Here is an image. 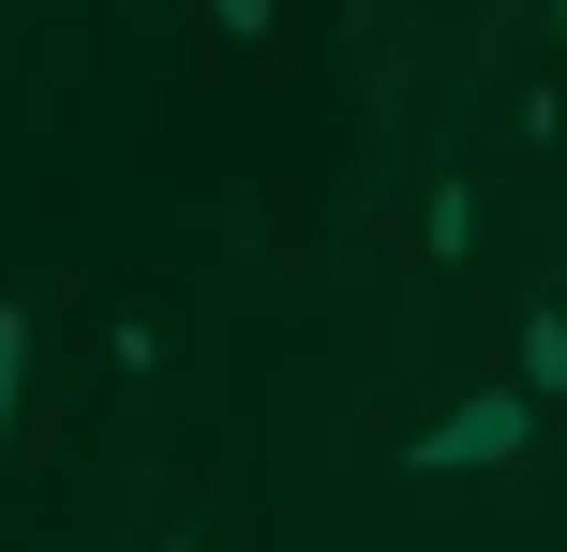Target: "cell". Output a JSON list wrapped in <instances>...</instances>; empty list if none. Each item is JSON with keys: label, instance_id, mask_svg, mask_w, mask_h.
<instances>
[{"label": "cell", "instance_id": "3", "mask_svg": "<svg viewBox=\"0 0 567 552\" xmlns=\"http://www.w3.org/2000/svg\"><path fill=\"white\" fill-rule=\"evenodd\" d=\"M523 388H538V404H567V314H553V299L523 314Z\"/></svg>", "mask_w": 567, "mask_h": 552}, {"label": "cell", "instance_id": "2", "mask_svg": "<svg viewBox=\"0 0 567 552\" xmlns=\"http://www.w3.org/2000/svg\"><path fill=\"white\" fill-rule=\"evenodd\" d=\"M419 254H478V195H463V179H433V195H419Z\"/></svg>", "mask_w": 567, "mask_h": 552}, {"label": "cell", "instance_id": "6", "mask_svg": "<svg viewBox=\"0 0 567 552\" xmlns=\"http://www.w3.org/2000/svg\"><path fill=\"white\" fill-rule=\"evenodd\" d=\"M553 45H567V0H553Z\"/></svg>", "mask_w": 567, "mask_h": 552}, {"label": "cell", "instance_id": "5", "mask_svg": "<svg viewBox=\"0 0 567 552\" xmlns=\"http://www.w3.org/2000/svg\"><path fill=\"white\" fill-rule=\"evenodd\" d=\"M209 30H225V45H239V60H255V45H269V30H284V0H209Z\"/></svg>", "mask_w": 567, "mask_h": 552}, {"label": "cell", "instance_id": "4", "mask_svg": "<svg viewBox=\"0 0 567 552\" xmlns=\"http://www.w3.org/2000/svg\"><path fill=\"white\" fill-rule=\"evenodd\" d=\"M16 404H30V299H0V448H16Z\"/></svg>", "mask_w": 567, "mask_h": 552}, {"label": "cell", "instance_id": "1", "mask_svg": "<svg viewBox=\"0 0 567 552\" xmlns=\"http://www.w3.org/2000/svg\"><path fill=\"white\" fill-rule=\"evenodd\" d=\"M523 448H538V388L508 374V388H478V404H449L419 448H403V464H419V478H508Z\"/></svg>", "mask_w": 567, "mask_h": 552}, {"label": "cell", "instance_id": "7", "mask_svg": "<svg viewBox=\"0 0 567 552\" xmlns=\"http://www.w3.org/2000/svg\"><path fill=\"white\" fill-rule=\"evenodd\" d=\"M165 552H195V538H165Z\"/></svg>", "mask_w": 567, "mask_h": 552}]
</instances>
